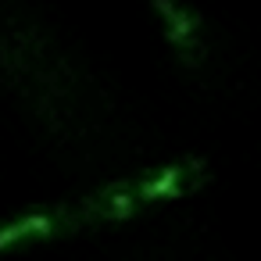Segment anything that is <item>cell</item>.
<instances>
[{
  "mask_svg": "<svg viewBox=\"0 0 261 261\" xmlns=\"http://www.w3.org/2000/svg\"><path fill=\"white\" fill-rule=\"evenodd\" d=\"M140 211V193H136V179H122L111 182L108 190L93 193L86 200V218L90 222H129Z\"/></svg>",
  "mask_w": 261,
  "mask_h": 261,
  "instance_id": "3",
  "label": "cell"
},
{
  "mask_svg": "<svg viewBox=\"0 0 261 261\" xmlns=\"http://www.w3.org/2000/svg\"><path fill=\"white\" fill-rule=\"evenodd\" d=\"M54 229H58L54 215H43V211L25 215V218H15V222H8V225H0V250H11V247H15V243H22V240L50 236Z\"/></svg>",
  "mask_w": 261,
  "mask_h": 261,
  "instance_id": "4",
  "label": "cell"
},
{
  "mask_svg": "<svg viewBox=\"0 0 261 261\" xmlns=\"http://www.w3.org/2000/svg\"><path fill=\"white\" fill-rule=\"evenodd\" d=\"M158 18H161V33L172 43V50L179 54L182 65H200L204 61V25L200 15L179 0H150Z\"/></svg>",
  "mask_w": 261,
  "mask_h": 261,
  "instance_id": "2",
  "label": "cell"
},
{
  "mask_svg": "<svg viewBox=\"0 0 261 261\" xmlns=\"http://www.w3.org/2000/svg\"><path fill=\"white\" fill-rule=\"evenodd\" d=\"M204 179H207V165H204L200 158H186V161L161 165V168L147 172L143 179H136V193H140V204L179 200V197L200 190Z\"/></svg>",
  "mask_w": 261,
  "mask_h": 261,
  "instance_id": "1",
  "label": "cell"
}]
</instances>
